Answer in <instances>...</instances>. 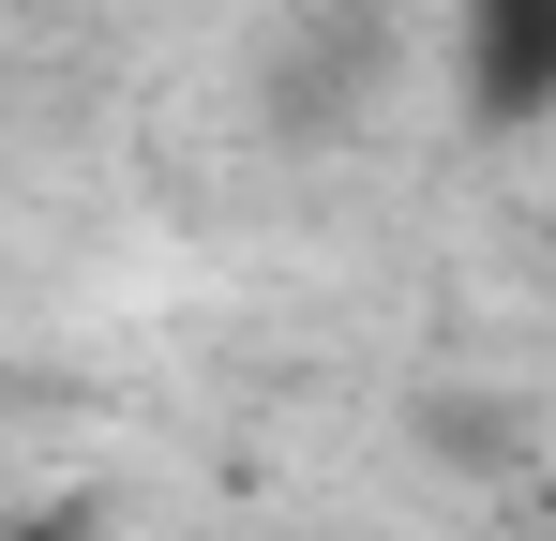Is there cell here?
Returning a JSON list of instances; mask_svg holds the SVG:
<instances>
[{
    "mask_svg": "<svg viewBox=\"0 0 556 541\" xmlns=\"http://www.w3.org/2000/svg\"><path fill=\"white\" fill-rule=\"evenodd\" d=\"M452 76H466V121L481 136H542L556 121V0H466Z\"/></svg>",
    "mask_w": 556,
    "mask_h": 541,
    "instance_id": "cell-1",
    "label": "cell"
}]
</instances>
